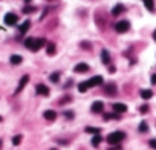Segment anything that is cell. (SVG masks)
I'll list each match as a JSON object with an SVG mask.
<instances>
[{
    "instance_id": "6da1fadb",
    "label": "cell",
    "mask_w": 156,
    "mask_h": 150,
    "mask_svg": "<svg viewBox=\"0 0 156 150\" xmlns=\"http://www.w3.org/2000/svg\"><path fill=\"white\" fill-rule=\"evenodd\" d=\"M46 45V40L45 38H26L25 40V46L31 49V51H40L43 46Z\"/></svg>"
},
{
    "instance_id": "7a4b0ae2",
    "label": "cell",
    "mask_w": 156,
    "mask_h": 150,
    "mask_svg": "<svg viewBox=\"0 0 156 150\" xmlns=\"http://www.w3.org/2000/svg\"><path fill=\"white\" fill-rule=\"evenodd\" d=\"M126 138V133L124 132H112L109 136H107V143L110 144V146H115V144H120L123 140Z\"/></svg>"
},
{
    "instance_id": "3957f363",
    "label": "cell",
    "mask_w": 156,
    "mask_h": 150,
    "mask_svg": "<svg viewBox=\"0 0 156 150\" xmlns=\"http://www.w3.org/2000/svg\"><path fill=\"white\" fill-rule=\"evenodd\" d=\"M115 29H116V32L124 34V32H127L130 29V23L127 20H121V22H118V23L115 25Z\"/></svg>"
},
{
    "instance_id": "277c9868",
    "label": "cell",
    "mask_w": 156,
    "mask_h": 150,
    "mask_svg": "<svg viewBox=\"0 0 156 150\" xmlns=\"http://www.w3.org/2000/svg\"><path fill=\"white\" fill-rule=\"evenodd\" d=\"M103 77L101 75H95V77H92L90 80H87V86H89V89L90 87H97V86H101L103 84Z\"/></svg>"
},
{
    "instance_id": "5b68a950",
    "label": "cell",
    "mask_w": 156,
    "mask_h": 150,
    "mask_svg": "<svg viewBox=\"0 0 156 150\" xmlns=\"http://www.w3.org/2000/svg\"><path fill=\"white\" fill-rule=\"evenodd\" d=\"M17 22H19V17L16 14H12V12H8L5 16V25L6 26H16Z\"/></svg>"
},
{
    "instance_id": "8992f818",
    "label": "cell",
    "mask_w": 156,
    "mask_h": 150,
    "mask_svg": "<svg viewBox=\"0 0 156 150\" xmlns=\"http://www.w3.org/2000/svg\"><path fill=\"white\" fill-rule=\"evenodd\" d=\"M90 109H92L94 113H101V112L104 110V103H103V101H95Z\"/></svg>"
},
{
    "instance_id": "52a82bcc",
    "label": "cell",
    "mask_w": 156,
    "mask_h": 150,
    "mask_svg": "<svg viewBox=\"0 0 156 150\" xmlns=\"http://www.w3.org/2000/svg\"><path fill=\"white\" fill-rule=\"evenodd\" d=\"M112 107H113L115 113H124V112L127 110V106H126L124 103H115Z\"/></svg>"
},
{
    "instance_id": "ba28073f",
    "label": "cell",
    "mask_w": 156,
    "mask_h": 150,
    "mask_svg": "<svg viewBox=\"0 0 156 150\" xmlns=\"http://www.w3.org/2000/svg\"><path fill=\"white\" fill-rule=\"evenodd\" d=\"M74 71H75L77 74H84V72L89 71V66H87L86 63H78V64L74 67Z\"/></svg>"
},
{
    "instance_id": "9c48e42d",
    "label": "cell",
    "mask_w": 156,
    "mask_h": 150,
    "mask_svg": "<svg viewBox=\"0 0 156 150\" xmlns=\"http://www.w3.org/2000/svg\"><path fill=\"white\" fill-rule=\"evenodd\" d=\"M28 81H29V75H23L22 77V80H20V83H19V87H17V90H16V93H20L22 90H23V87L28 84Z\"/></svg>"
},
{
    "instance_id": "30bf717a",
    "label": "cell",
    "mask_w": 156,
    "mask_h": 150,
    "mask_svg": "<svg viewBox=\"0 0 156 150\" xmlns=\"http://www.w3.org/2000/svg\"><path fill=\"white\" fill-rule=\"evenodd\" d=\"M35 92H37L38 95H43V97L49 95V89H48L45 84H37V87H35Z\"/></svg>"
},
{
    "instance_id": "8fae6325",
    "label": "cell",
    "mask_w": 156,
    "mask_h": 150,
    "mask_svg": "<svg viewBox=\"0 0 156 150\" xmlns=\"http://www.w3.org/2000/svg\"><path fill=\"white\" fill-rule=\"evenodd\" d=\"M101 60H103L104 64H109L110 63V55H109V52L106 49H103V52H101Z\"/></svg>"
},
{
    "instance_id": "7c38bea8",
    "label": "cell",
    "mask_w": 156,
    "mask_h": 150,
    "mask_svg": "<svg viewBox=\"0 0 156 150\" xmlns=\"http://www.w3.org/2000/svg\"><path fill=\"white\" fill-rule=\"evenodd\" d=\"M141 97L144 98V100H149V98L153 97V92H152L150 89H142V90H141Z\"/></svg>"
},
{
    "instance_id": "4fadbf2b",
    "label": "cell",
    "mask_w": 156,
    "mask_h": 150,
    "mask_svg": "<svg viewBox=\"0 0 156 150\" xmlns=\"http://www.w3.org/2000/svg\"><path fill=\"white\" fill-rule=\"evenodd\" d=\"M43 115H45V118H46V119H49V121H54V119L57 118V113H55L54 110H46Z\"/></svg>"
},
{
    "instance_id": "5bb4252c",
    "label": "cell",
    "mask_w": 156,
    "mask_h": 150,
    "mask_svg": "<svg viewBox=\"0 0 156 150\" xmlns=\"http://www.w3.org/2000/svg\"><path fill=\"white\" fill-rule=\"evenodd\" d=\"M55 45L54 43H48L46 45V52H48V55H54V54H55Z\"/></svg>"
},
{
    "instance_id": "9a60e30c",
    "label": "cell",
    "mask_w": 156,
    "mask_h": 150,
    "mask_svg": "<svg viewBox=\"0 0 156 150\" xmlns=\"http://www.w3.org/2000/svg\"><path fill=\"white\" fill-rule=\"evenodd\" d=\"M22 61H23V58H22L20 55H11V64L17 66V64H20Z\"/></svg>"
},
{
    "instance_id": "2e32d148",
    "label": "cell",
    "mask_w": 156,
    "mask_h": 150,
    "mask_svg": "<svg viewBox=\"0 0 156 150\" xmlns=\"http://www.w3.org/2000/svg\"><path fill=\"white\" fill-rule=\"evenodd\" d=\"M123 11H124V6H123V5H116V6L112 9V14H113V16H120Z\"/></svg>"
},
{
    "instance_id": "e0dca14e",
    "label": "cell",
    "mask_w": 156,
    "mask_h": 150,
    "mask_svg": "<svg viewBox=\"0 0 156 150\" xmlns=\"http://www.w3.org/2000/svg\"><path fill=\"white\" fill-rule=\"evenodd\" d=\"M29 26H31V22H29V20H26V22H25L23 25H20V28H19V31H20V32L23 34V32H26V31H28V29H29Z\"/></svg>"
},
{
    "instance_id": "ac0fdd59",
    "label": "cell",
    "mask_w": 156,
    "mask_h": 150,
    "mask_svg": "<svg viewBox=\"0 0 156 150\" xmlns=\"http://www.w3.org/2000/svg\"><path fill=\"white\" fill-rule=\"evenodd\" d=\"M78 90H80L81 93H84V92H87L89 90V86H87V81H81L80 84H78Z\"/></svg>"
},
{
    "instance_id": "d6986e66",
    "label": "cell",
    "mask_w": 156,
    "mask_h": 150,
    "mask_svg": "<svg viewBox=\"0 0 156 150\" xmlns=\"http://www.w3.org/2000/svg\"><path fill=\"white\" fill-rule=\"evenodd\" d=\"M101 140H103V138L100 136V133H97V135L94 136V138H92V146H94V147H98V146H100V143H101Z\"/></svg>"
},
{
    "instance_id": "ffe728a7",
    "label": "cell",
    "mask_w": 156,
    "mask_h": 150,
    "mask_svg": "<svg viewBox=\"0 0 156 150\" xmlns=\"http://www.w3.org/2000/svg\"><path fill=\"white\" fill-rule=\"evenodd\" d=\"M106 92H107L109 95H115L116 86H115V84H107V86H106Z\"/></svg>"
},
{
    "instance_id": "44dd1931",
    "label": "cell",
    "mask_w": 156,
    "mask_h": 150,
    "mask_svg": "<svg viewBox=\"0 0 156 150\" xmlns=\"http://www.w3.org/2000/svg\"><path fill=\"white\" fill-rule=\"evenodd\" d=\"M142 2H144V5H146V8H147L149 11H153V8H155L153 0H142Z\"/></svg>"
},
{
    "instance_id": "7402d4cb",
    "label": "cell",
    "mask_w": 156,
    "mask_h": 150,
    "mask_svg": "<svg viewBox=\"0 0 156 150\" xmlns=\"http://www.w3.org/2000/svg\"><path fill=\"white\" fill-rule=\"evenodd\" d=\"M104 119L109 121V119H120V115H116V113H106L104 115Z\"/></svg>"
},
{
    "instance_id": "603a6c76",
    "label": "cell",
    "mask_w": 156,
    "mask_h": 150,
    "mask_svg": "<svg viewBox=\"0 0 156 150\" xmlns=\"http://www.w3.org/2000/svg\"><path fill=\"white\" fill-rule=\"evenodd\" d=\"M58 78H60V72H54L49 77V80L52 81V83H58Z\"/></svg>"
},
{
    "instance_id": "cb8c5ba5",
    "label": "cell",
    "mask_w": 156,
    "mask_h": 150,
    "mask_svg": "<svg viewBox=\"0 0 156 150\" xmlns=\"http://www.w3.org/2000/svg\"><path fill=\"white\" fill-rule=\"evenodd\" d=\"M147 130H149L147 122H146V121H142L141 124H139V132H142V133H144V132H147Z\"/></svg>"
},
{
    "instance_id": "d4e9b609",
    "label": "cell",
    "mask_w": 156,
    "mask_h": 150,
    "mask_svg": "<svg viewBox=\"0 0 156 150\" xmlns=\"http://www.w3.org/2000/svg\"><path fill=\"white\" fill-rule=\"evenodd\" d=\"M20 143H22V135H16L14 138H12V144H14V146H19Z\"/></svg>"
},
{
    "instance_id": "484cf974",
    "label": "cell",
    "mask_w": 156,
    "mask_h": 150,
    "mask_svg": "<svg viewBox=\"0 0 156 150\" xmlns=\"http://www.w3.org/2000/svg\"><path fill=\"white\" fill-rule=\"evenodd\" d=\"M86 132H87V133L97 135V133H100V129H98V127H86Z\"/></svg>"
},
{
    "instance_id": "4316f807",
    "label": "cell",
    "mask_w": 156,
    "mask_h": 150,
    "mask_svg": "<svg viewBox=\"0 0 156 150\" xmlns=\"http://www.w3.org/2000/svg\"><path fill=\"white\" fill-rule=\"evenodd\" d=\"M37 8H34V6H25L23 8V12H25V14H31V12H34Z\"/></svg>"
},
{
    "instance_id": "83f0119b",
    "label": "cell",
    "mask_w": 156,
    "mask_h": 150,
    "mask_svg": "<svg viewBox=\"0 0 156 150\" xmlns=\"http://www.w3.org/2000/svg\"><path fill=\"white\" fill-rule=\"evenodd\" d=\"M68 101H71V97H64V98H61V100H60V104H66Z\"/></svg>"
},
{
    "instance_id": "f1b7e54d",
    "label": "cell",
    "mask_w": 156,
    "mask_h": 150,
    "mask_svg": "<svg viewBox=\"0 0 156 150\" xmlns=\"http://www.w3.org/2000/svg\"><path fill=\"white\" fill-rule=\"evenodd\" d=\"M150 147H153L156 150V140H150Z\"/></svg>"
},
{
    "instance_id": "f546056e",
    "label": "cell",
    "mask_w": 156,
    "mask_h": 150,
    "mask_svg": "<svg viewBox=\"0 0 156 150\" xmlns=\"http://www.w3.org/2000/svg\"><path fill=\"white\" fill-rule=\"evenodd\" d=\"M152 84H156V74L152 75Z\"/></svg>"
},
{
    "instance_id": "4dcf8cb0",
    "label": "cell",
    "mask_w": 156,
    "mask_h": 150,
    "mask_svg": "<svg viewBox=\"0 0 156 150\" xmlns=\"http://www.w3.org/2000/svg\"><path fill=\"white\" fill-rule=\"evenodd\" d=\"M64 115H66V118H74V113L72 112H66Z\"/></svg>"
},
{
    "instance_id": "1f68e13d",
    "label": "cell",
    "mask_w": 156,
    "mask_h": 150,
    "mask_svg": "<svg viewBox=\"0 0 156 150\" xmlns=\"http://www.w3.org/2000/svg\"><path fill=\"white\" fill-rule=\"evenodd\" d=\"M147 110H149V107H147V106H142V107H141V112H142V113L147 112Z\"/></svg>"
},
{
    "instance_id": "d6a6232c",
    "label": "cell",
    "mask_w": 156,
    "mask_h": 150,
    "mask_svg": "<svg viewBox=\"0 0 156 150\" xmlns=\"http://www.w3.org/2000/svg\"><path fill=\"white\" fill-rule=\"evenodd\" d=\"M153 38H155V42H156V31L153 32Z\"/></svg>"
},
{
    "instance_id": "836d02e7",
    "label": "cell",
    "mask_w": 156,
    "mask_h": 150,
    "mask_svg": "<svg viewBox=\"0 0 156 150\" xmlns=\"http://www.w3.org/2000/svg\"><path fill=\"white\" fill-rule=\"evenodd\" d=\"M25 2H26V3H29V2H31V0H25Z\"/></svg>"
},
{
    "instance_id": "e575fe53",
    "label": "cell",
    "mask_w": 156,
    "mask_h": 150,
    "mask_svg": "<svg viewBox=\"0 0 156 150\" xmlns=\"http://www.w3.org/2000/svg\"><path fill=\"white\" fill-rule=\"evenodd\" d=\"M0 146H2V141H0Z\"/></svg>"
},
{
    "instance_id": "d590c367",
    "label": "cell",
    "mask_w": 156,
    "mask_h": 150,
    "mask_svg": "<svg viewBox=\"0 0 156 150\" xmlns=\"http://www.w3.org/2000/svg\"><path fill=\"white\" fill-rule=\"evenodd\" d=\"M0 121H2V116H0Z\"/></svg>"
}]
</instances>
